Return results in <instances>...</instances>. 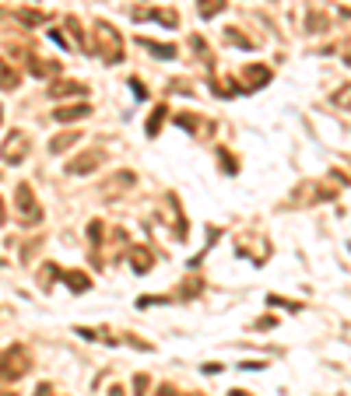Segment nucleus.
<instances>
[{
	"label": "nucleus",
	"mask_w": 351,
	"mask_h": 396,
	"mask_svg": "<svg viewBox=\"0 0 351 396\" xmlns=\"http://www.w3.org/2000/svg\"><path fill=\"white\" fill-rule=\"evenodd\" d=\"M77 140H81V134H77V130H71V134H56V137L49 140V151H53V155H64V151H67V147H74Z\"/></svg>",
	"instance_id": "nucleus-13"
},
{
	"label": "nucleus",
	"mask_w": 351,
	"mask_h": 396,
	"mask_svg": "<svg viewBox=\"0 0 351 396\" xmlns=\"http://www.w3.org/2000/svg\"><path fill=\"white\" fill-rule=\"evenodd\" d=\"M92 46H95V56H102L106 64H120V60H123V39H120V32H116L109 21H95Z\"/></svg>",
	"instance_id": "nucleus-1"
},
{
	"label": "nucleus",
	"mask_w": 351,
	"mask_h": 396,
	"mask_svg": "<svg viewBox=\"0 0 351 396\" xmlns=\"http://www.w3.org/2000/svg\"><path fill=\"white\" fill-rule=\"evenodd\" d=\"M102 221H92V225H88V238H92V249H99V242H102Z\"/></svg>",
	"instance_id": "nucleus-23"
},
{
	"label": "nucleus",
	"mask_w": 351,
	"mask_h": 396,
	"mask_svg": "<svg viewBox=\"0 0 351 396\" xmlns=\"http://www.w3.org/2000/svg\"><path fill=\"white\" fill-rule=\"evenodd\" d=\"M327 14H319V11H313L309 18H306V28H309V32H327Z\"/></svg>",
	"instance_id": "nucleus-21"
},
{
	"label": "nucleus",
	"mask_w": 351,
	"mask_h": 396,
	"mask_svg": "<svg viewBox=\"0 0 351 396\" xmlns=\"http://www.w3.org/2000/svg\"><path fill=\"white\" fill-rule=\"evenodd\" d=\"M141 42V49H148V53H155V56H162V60H172L176 56V46H169V42H152V39H137Z\"/></svg>",
	"instance_id": "nucleus-14"
},
{
	"label": "nucleus",
	"mask_w": 351,
	"mask_h": 396,
	"mask_svg": "<svg viewBox=\"0 0 351 396\" xmlns=\"http://www.w3.org/2000/svg\"><path fill=\"white\" fill-rule=\"evenodd\" d=\"M60 277L67 281V288H71L74 295H81V291H88V288H92V281H88V273H81V270H64Z\"/></svg>",
	"instance_id": "nucleus-11"
},
{
	"label": "nucleus",
	"mask_w": 351,
	"mask_h": 396,
	"mask_svg": "<svg viewBox=\"0 0 351 396\" xmlns=\"http://www.w3.org/2000/svg\"><path fill=\"white\" fill-rule=\"evenodd\" d=\"M4 218H8V210H4V200H0V225H4Z\"/></svg>",
	"instance_id": "nucleus-29"
},
{
	"label": "nucleus",
	"mask_w": 351,
	"mask_h": 396,
	"mask_svg": "<svg viewBox=\"0 0 351 396\" xmlns=\"http://www.w3.org/2000/svg\"><path fill=\"white\" fill-rule=\"evenodd\" d=\"M172 119H176V123H180L183 130H190V134H197V130L208 134V130H211V123H204V119L193 116V112H180V116H172Z\"/></svg>",
	"instance_id": "nucleus-12"
},
{
	"label": "nucleus",
	"mask_w": 351,
	"mask_h": 396,
	"mask_svg": "<svg viewBox=\"0 0 351 396\" xmlns=\"http://www.w3.org/2000/svg\"><path fill=\"white\" fill-rule=\"evenodd\" d=\"M243 81H246V91H256L271 81V67H263V64H250L243 71Z\"/></svg>",
	"instance_id": "nucleus-7"
},
{
	"label": "nucleus",
	"mask_w": 351,
	"mask_h": 396,
	"mask_svg": "<svg viewBox=\"0 0 351 396\" xmlns=\"http://www.w3.org/2000/svg\"><path fill=\"white\" fill-rule=\"evenodd\" d=\"M109 396H127V393H123V386H109Z\"/></svg>",
	"instance_id": "nucleus-28"
},
{
	"label": "nucleus",
	"mask_w": 351,
	"mask_h": 396,
	"mask_svg": "<svg viewBox=\"0 0 351 396\" xmlns=\"http://www.w3.org/2000/svg\"><path fill=\"white\" fill-rule=\"evenodd\" d=\"M274 323H278L274 316H263V319H256V323H253V330H271Z\"/></svg>",
	"instance_id": "nucleus-26"
},
{
	"label": "nucleus",
	"mask_w": 351,
	"mask_h": 396,
	"mask_svg": "<svg viewBox=\"0 0 351 396\" xmlns=\"http://www.w3.org/2000/svg\"><path fill=\"white\" fill-rule=\"evenodd\" d=\"M18 21L32 28V25H43V21H46V14H43V11H18Z\"/></svg>",
	"instance_id": "nucleus-22"
},
{
	"label": "nucleus",
	"mask_w": 351,
	"mask_h": 396,
	"mask_svg": "<svg viewBox=\"0 0 351 396\" xmlns=\"http://www.w3.org/2000/svg\"><path fill=\"white\" fill-rule=\"evenodd\" d=\"M14 203H18V218H21V225H39V221H43V207L36 203V190L28 186V182H18Z\"/></svg>",
	"instance_id": "nucleus-3"
},
{
	"label": "nucleus",
	"mask_w": 351,
	"mask_h": 396,
	"mask_svg": "<svg viewBox=\"0 0 351 396\" xmlns=\"http://www.w3.org/2000/svg\"><path fill=\"white\" fill-rule=\"evenodd\" d=\"M165 116H169V106H155V112H152V119H148V127H144V134H148V137H158Z\"/></svg>",
	"instance_id": "nucleus-15"
},
{
	"label": "nucleus",
	"mask_w": 351,
	"mask_h": 396,
	"mask_svg": "<svg viewBox=\"0 0 351 396\" xmlns=\"http://www.w3.org/2000/svg\"><path fill=\"white\" fill-rule=\"evenodd\" d=\"M148 389H152L148 375H134V396H148Z\"/></svg>",
	"instance_id": "nucleus-24"
},
{
	"label": "nucleus",
	"mask_w": 351,
	"mask_h": 396,
	"mask_svg": "<svg viewBox=\"0 0 351 396\" xmlns=\"http://www.w3.org/2000/svg\"><path fill=\"white\" fill-rule=\"evenodd\" d=\"M243 28H225V42H232V46H243V49H256V39H246V36H239Z\"/></svg>",
	"instance_id": "nucleus-19"
},
{
	"label": "nucleus",
	"mask_w": 351,
	"mask_h": 396,
	"mask_svg": "<svg viewBox=\"0 0 351 396\" xmlns=\"http://www.w3.org/2000/svg\"><path fill=\"white\" fill-rule=\"evenodd\" d=\"M228 396H250V393H246V389H232Z\"/></svg>",
	"instance_id": "nucleus-30"
},
{
	"label": "nucleus",
	"mask_w": 351,
	"mask_h": 396,
	"mask_svg": "<svg viewBox=\"0 0 351 396\" xmlns=\"http://www.w3.org/2000/svg\"><path fill=\"white\" fill-rule=\"evenodd\" d=\"M0 119H4V109H0Z\"/></svg>",
	"instance_id": "nucleus-31"
},
{
	"label": "nucleus",
	"mask_w": 351,
	"mask_h": 396,
	"mask_svg": "<svg viewBox=\"0 0 351 396\" xmlns=\"http://www.w3.org/2000/svg\"><path fill=\"white\" fill-rule=\"evenodd\" d=\"M155 396H180V393H176V386H169V382H165V386H158V393H155Z\"/></svg>",
	"instance_id": "nucleus-27"
},
{
	"label": "nucleus",
	"mask_w": 351,
	"mask_h": 396,
	"mask_svg": "<svg viewBox=\"0 0 351 396\" xmlns=\"http://www.w3.org/2000/svg\"><path fill=\"white\" fill-rule=\"evenodd\" d=\"M18 71L14 67H8V60H0V88H4V91H14L18 88Z\"/></svg>",
	"instance_id": "nucleus-16"
},
{
	"label": "nucleus",
	"mask_w": 351,
	"mask_h": 396,
	"mask_svg": "<svg viewBox=\"0 0 351 396\" xmlns=\"http://www.w3.org/2000/svg\"><path fill=\"white\" fill-rule=\"evenodd\" d=\"M28 74H36V77L60 74V60H39V56H32V60H28Z\"/></svg>",
	"instance_id": "nucleus-10"
},
{
	"label": "nucleus",
	"mask_w": 351,
	"mask_h": 396,
	"mask_svg": "<svg viewBox=\"0 0 351 396\" xmlns=\"http://www.w3.org/2000/svg\"><path fill=\"white\" fill-rule=\"evenodd\" d=\"M130 263H134V270H137V273H148V270L155 267V260H152V253H148V249H134V253H130Z\"/></svg>",
	"instance_id": "nucleus-17"
},
{
	"label": "nucleus",
	"mask_w": 351,
	"mask_h": 396,
	"mask_svg": "<svg viewBox=\"0 0 351 396\" xmlns=\"http://www.w3.org/2000/svg\"><path fill=\"white\" fill-rule=\"evenodd\" d=\"M130 88H134V95H137V99H148V88H144L137 77H130Z\"/></svg>",
	"instance_id": "nucleus-25"
},
{
	"label": "nucleus",
	"mask_w": 351,
	"mask_h": 396,
	"mask_svg": "<svg viewBox=\"0 0 351 396\" xmlns=\"http://www.w3.org/2000/svg\"><path fill=\"white\" fill-rule=\"evenodd\" d=\"M137 21H158V25H165V28H176L180 25V14L176 11H152V8H134L130 11Z\"/></svg>",
	"instance_id": "nucleus-6"
},
{
	"label": "nucleus",
	"mask_w": 351,
	"mask_h": 396,
	"mask_svg": "<svg viewBox=\"0 0 351 396\" xmlns=\"http://www.w3.org/2000/svg\"><path fill=\"white\" fill-rule=\"evenodd\" d=\"M88 112H92V106H88V102H77V106H60V109L53 112V119H56V123H77V119L88 116Z\"/></svg>",
	"instance_id": "nucleus-8"
},
{
	"label": "nucleus",
	"mask_w": 351,
	"mask_h": 396,
	"mask_svg": "<svg viewBox=\"0 0 351 396\" xmlns=\"http://www.w3.org/2000/svg\"><path fill=\"white\" fill-rule=\"evenodd\" d=\"M28 155V134L25 130H11L4 137V144H0V162L4 165H21Z\"/></svg>",
	"instance_id": "nucleus-4"
},
{
	"label": "nucleus",
	"mask_w": 351,
	"mask_h": 396,
	"mask_svg": "<svg viewBox=\"0 0 351 396\" xmlns=\"http://www.w3.org/2000/svg\"><path fill=\"white\" fill-rule=\"evenodd\" d=\"M102 162H106V151L102 147H88L84 155H77V158L67 162V172L71 175H88V172H95Z\"/></svg>",
	"instance_id": "nucleus-5"
},
{
	"label": "nucleus",
	"mask_w": 351,
	"mask_h": 396,
	"mask_svg": "<svg viewBox=\"0 0 351 396\" xmlns=\"http://www.w3.org/2000/svg\"><path fill=\"white\" fill-rule=\"evenodd\" d=\"M271 4H278V0H271Z\"/></svg>",
	"instance_id": "nucleus-32"
},
{
	"label": "nucleus",
	"mask_w": 351,
	"mask_h": 396,
	"mask_svg": "<svg viewBox=\"0 0 351 396\" xmlns=\"http://www.w3.org/2000/svg\"><path fill=\"white\" fill-rule=\"evenodd\" d=\"M228 4L225 0H197V11H200V18H215V14H221Z\"/></svg>",
	"instance_id": "nucleus-18"
},
{
	"label": "nucleus",
	"mask_w": 351,
	"mask_h": 396,
	"mask_svg": "<svg viewBox=\"0 0 351 396\" xmlns=\"http://www.w3.org/2000/svg\"><path fill=\"white\" fill-rule=\"evenodd\" d=\"M32 369V354L25 344H11L8 351H0V382H14Z\"/></svg>",
	"instance_id": "nucleus-2"
},
{
	"label": "nucleus",
	"mask_w": 351,
	"mask_h": 396,
	"mask_svg": "<svg viewBox=\"0 0 351 396\" xmlns=\"http://www.w3.org/2000/svg\"><path fill=\"white\" fill-rule=\"evenodd\" d=\"M84 91H88V88H84L81 81H53V84H49V95H53V99H67V95H84Z\"/></svg>",
	"instance_id": "nucleus-9"
},
{
	"label": "nucleus",
	"mask_w": 351,
	"mask_h": 396,
	"mask_svg": "<svg viewBox=\"0 0 351 396\" xmlns=\"http://www.w3.org/2000/svg\"><path fill=\"white\" fill-rule=\"evenodd\" d=\"M330 102L337 106V109H344V112H351V84H341L334 95H330Z\"/></svg>",
	"instance_id": "nucleus-20"
}]
</instances>
